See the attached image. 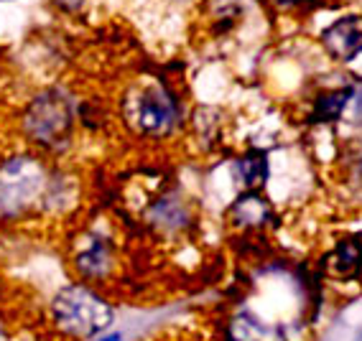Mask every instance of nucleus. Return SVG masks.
<instances>
[{"label": "nucleus", "instance_id": "nucleus-1", "mask_svg": "<svg viewBox=\"0 0 362 341\" xmlns=\"http://www.w3.org/2000/svg\"><path fill=\"white\" fill-rule=\"evenodd\" d=\"M115 321V306L87 283H69L49 303V323L66 341H92Z\"/></svg>", "mask_w": 362, "mask_h": 341}, {"label": "nucleus", "instance_id": "nucleus-2", "mask_svg": "<svg viewBox=\"0 0 362 341\" xmlns=\"http://www.w3.org/2000/svg\"><path fill=\"white\" fill-rule=\"evenodd\" d=\"M74 100L62 87H49L26 104L21 128L33 145L44 150H64L74 133Z\"/></svg>", "mask_w": 362, "mask_h": 341}, {"label": "nucleus", "instance_id": "nucleus-3", "mask_svg": "<svg viewBox=\"0 0 362 341\" xmlns=\"http://www.w3.org/2000/svg\"><path fill=\"white\" fill-rule=\"evenodd\" d=\"M49 176L39 158L13 155L0 166V214L21 217L44 199Z\"/></svg>", "mask_w": 362, "mask_h": 341}, {"label": "nucleus", "instance_id": "nucleus-4", "mask_svg": "<svg viewBox=\"0 0 362 341\" xmlns=\"http://www.w3.org/2000/svg\"><path fill=\"white\" fill-rule=\"evenodd\" d=\"M128 117L141 136L166 138L181 125V102L163 84H148L136 92Z\"/></svg>", "mask_w": 362, "mask_h": 341}, {"label": "nucleus", "instance_id": "nucleus-5", "mask_svg": "<svg viewBox=\"0 0 362 341\" xmlns=\"http://www.w3.org/2000/svg\"><path fill=\"white\" fill-rule=\"evenodd\" d=\"M71 270L79 283L103 285L117 273L115 245L105 234H87L71 252Z\"/></svg>", "mask_w": 362, "mask_h": 341}, {"label": "nucleus", "instance_id": "nucleus-6", "mask_svg": "<svg viewBox=\"0 0 362 341\" xmlns=\"http://www.w3.org/2000/svg\"><path fill=\"white\" fill-rule=\"evenodd\" d=\"M322 46L332 59L349 64L362 54V16L349 13L337 18L329 28L322 31Z\"/></svg>", "mask_w": 362, "mask_h": 341}, {"label": "nucleus", "instance_id": "nucleus-7", "mask_svg": "<svg viewBox=\"0 0 362 341\" xmlns=\"http://www.w3.org/2000/svg\"><path fill=\"white\" fill-rule=\"evenodd\" d=\"M322 273L334 280H355L362 275V234H344L322 258Z\"/></svg>", "mask_w": 362, "mask_h": 341}, {"label": "nucleus", "instance_id": "nucleus-8", "mask_svg": "<svg viewBox=\"0 0 362 341\" xmlns=\"http://www.w3.org/2000/svg\"><path fill=\"white\" fill-rule=\"evenodd\" d=\"M148 222L163 234H179L192 225V209L179 193H163L148 206Z\"/></svg>", "mask_w": 362, "mask_h": 341}, {"label": "nucleus", "instance_id": "nucleus-9", "mask_svg": "<svg viewBox=\"0 0 362 341\" xmlns=\"http://www.w3.org/2000/svg\"><path fill=\"white\" fill-rule=\"evenodd\" d=\"M273 206L263 191H243L230 206V222L235 229H260L271 222Z\"/></svg>", "mask_w": 362, "mask_h": 341}, {"label": "nucleus", "instance_id": "nucleus-10", "mask_svg": "<svg viewBox=\"0 0 362 341\" xmlns=\"http://www.w3.org/2000/svg\"><path fill=\"white\" fill-rule=\"evenodd\" d=\"M357 87L355 84H342V87H334V90H327L314 100L311 104V125H329L337 123L339 117L347 112L349 102L355 100Z\"/></svg>", "mask_w": 362, "mask_h": 341}, {"label": "nucleus", "instance_id": "nucleus-11", "mask_svg": "<svg viewBox=\"0 0 362 341\" xmlns=\"http://www.w3.org/2000/svg\"><path fill=\"white\" fill-rule=\"evenodd\" d=\"M271 176V161H268V150L250 148L238 163H235V179L243 186V191H260L265 181Z\"/></svg>", "mask_w": 362, "mask_h": 341}, {"label": "nucleus", "instance_id": "nucleus-12", "mask_svg": "<svg viewBox=\"0 0 362 341\" xmlns=\"http://www.w3.org/2000/svg\"><path fill=\"white\" fill-rule=\"evenodd\" d=\"M349 179H352V191L362 199V153L349 166Z\"/></svg>", "mask_w": 362, "mask_h": 341}, {"label": "nucleus", "instance_id": "nucleus-13", "mask_svg": "<svg viewBox=\"0 0 362 341\" xmlns=\"http://www.w3.org/2000/svg\"><path fill=\"white\" fill-rule=\"evenodd\" d=\"M265 3L273 8H319L322 0H265Z\"/></svg>", "mask_w": 362, "mask_h": 341}, {"label": "nucleus", "instance_id": "nucleus-14", "mask_svg": "<svg viewBox=\"0 0 362 341\" xmlns=\"http://www.w3.org/2000/svg\"><path fill=\"white\" fill-rule=\"evenodd\" d=\"M92 341H123V334H117V331H105V334H100L98 339Z\"/></svg>", "mask_w": 362, "mask_h": 341}, {"label": "nucleus", "instance_id": "nucleus-15", "mask_svg": "<svg viewBox=\"0 0 362 341\" xmlns=\"http://www.w3.org/2000/svg\"><path fill=\"white\" fill-rule=\"evenodd\" d=\"M0 341H13L11 339V331H8V323L3 321V316H0Z\"/></svg>", "mask_w": 362, "mask_h": 341}, {"label": "nucleus", "instance_id": "nucleus-16", "mask_svg": "<svg viewBox=\"0 0 362 341\" xmlns=\"http://www.w3.org/2000/svg\"><path fill=\"white\" fill-rule=\"evenodd\" d=\"M357 104H355V117H357V123H360L362 125V92L360 90H357Z\"/></svg>", "mask_w": 362, "mask_h": 341}, {"label": "nucleus", "instance_id": "nucleus-17", "mask_svg": "<svg viewBox=\"0 0 362 341\" xmlns=\"http://www.w3.org/2000/svg\"><path fill=\"white\" fill-rule=\"evenodd\" d=\"M227 341H255V339H250V336H238V334H230V336H227Z\"/></svg>", "mask_w": 362, "mask_h": 341}, {"label": "nucleus", "instance_id": "nucleus-18", "mask_svg": "<svg viewBox=\"0 0 362 341\" xmlns=\"http://www.w3.org/2000/svg\"><path fill=\"white\" fill-rule=\"evenodd\" d=\"M59 3H64L66 8H77L79 3H82V0H59Z\"/></svg>", "mask_w": 362, "mask_h": 341}]
</instances>
